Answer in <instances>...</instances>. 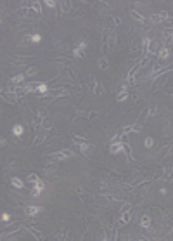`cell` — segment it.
Masks as SVG:
<instances>
[{
  "label": "cell",
  "mask_w": 173,
  "mask_h": 241,
  "mask_svg": "<svg viewBox=\"0 0 173 241\" xmlns=\"http://www.w3.org/2000/svg\"><path fill=\"white\" fill-rule=\"evenodd\" d=\"M73 142L78 146L80 153H82V154H85V156H87V154H90V153H92V149H94V146L88 144V142H87L85 139H82V137H76V135H73Z\"/></svg>",
  "instance_id": "6da1fadb"
},
{
  "label": "cell",
  "mask_w": 173,
  "mask_h": 241,
  "mask_svg": "<svg viewBox=\"0 0 173 241\" xmlns=\"http://www.w3.org/2000/svg\"><path fill=\"white\" fill-rule=\"evenodd\" d=\"M69 156H73V151L64 149V151H57V153H50V154H47V160L48 161H66Z\"/></svg>",
  "instance_id": "7a4b0ae2"
},
{
  "label": "cell",
  "mask_w": 173,
  "mask_h": 241,
  "mask_svg": "<svg viewBox=\"0 0 173 241\" xmlns=\"http://www.w3.org/2000/svg\"><path fill=\"white\" fill-rule=\"evenodd\" d=\"M43 186H45V184H43V180L38 177V179L33 182V191H31V196H33V198H38V196L42 194V191H43Z\"/></svg>",
  "instance_id": "3957f363"
},
{
  "label": "cell",
  "mask_w": 173,
  "mask_h": 241,
  "mask_svg": "<svg viewBox=\"0 0 173 241\" xmlns=\"http://www.w3.org/2000/svg\"><path fill=\"white\" fill-rule=\"evenodd\" d=\"M125 147H126V146H125L123 142L116 141V142H111V146H109V153H111V154H119V153L126 151Z\"/></svg>",
  "instance_id": "277c9868"
},
{
  "label": "cell",
  "mask_w": 173,
  "mask_h": 241,
  "mask_svg": "<svg viewBox=\"0 0 173 241\" xmlns=\"http://www.w3.org/2000/svg\"><path fill=\"white\" fill-rule=\"evenodd\" d=\"M85 47H87V42L80 40L78 45L75 47V50H73V55H75V57H83V55H85Z\"/></svg>",
  "instance_id": "5b68a950"
},
{
  "label": "cell",
  "mask_w": 173,
  "mask_h": 241,
  "mask_svg": "<svg viewBox=\"0 0 173 241\" xmlns=\"http://www.w3.org/2000/svg\"><path fill=\"white\" fill-rule=\"evenodd\" d=\"M173 179V163H168L165 166V172L161 175V180H165V182H170Z\"/></svg>",
  "instance_id": "8992f818"
},
{
  "label": "cell",
  "mask_w": 173,
  "mask_h": 241,
  "mask_svg": "<svg viewBox=\"0 0 173 241\" xmlns=\"http://www.w3.org/2000/svg\"><path fill=\"white\" fill-rule=\"evenodd\" d=\"M168 19H170V16H168L166 11H161L159 14H152V16H151L152 23H163V21H168Z\"/></svg>",
  "instance_id": "52a82bcc"
},
{
  "label": "cell",
  "mask_w": 173,
  "mask_h": 241,
  "mask_svg": "<svg viewBox=\"0 0 173 241\" xmlns=\"http://www.w3.org/2000/svg\"><path fill=\"white\" fill-rule=\"evenodd\" d=\"M128 97V85L125 83V85H121V89H119V92L116 94V101L118 103H123L125 99Z\"/></svg>",
  "instance_id": "ba28073f"
},
{
  "label": "cell",
  "mask_w": 173,
  "mask_h": 241,
  "mask_svg": "<svg viewBox=\"0 0 173 241\" xmlns=\"http://www.w3.org/2000/svg\"><path fill=\"white\" fill-rule=\"evenodd\" d=\"M163 224H165V229L170 233L173 229V214H166L165 219H163Z\"/></svg>",
  "instance_id": "9c48e42d"
},
{
  "label": "cell",
  "mask_w": 173,
  "mask_h": 241,
  "mask_svg": "<svg viewBox=\"0 0 173 241\" xmlns=\"http://www.w3.org/2000/svg\"><path fill=\"white\" fill-rule=\"evenodd\" d=\"M130 16H131L135 21H137L138 24H145V17H144L140 12H138L137 9H131V11H130Z\"/></svg>",
  "instance_id": "30bf717a"
},
{
  "label": "cell",
  "mask_w": 173,
  "mask_h": 241,
  "mask_svg": "<svg viewBox=\"0 0 173 241\" xmlns=\"http://www.w3.org/2000/svg\"><path fill=\"white\" fill-rule=\"evenodd\" d=\"M42 210H43L42 207H26V208H24V214L29 215V217H35L36 214H40Z\"/></svg>",
  "instance_id": "8fae6325"
},
{
  "label": "cell",
  "mask_w": 173,
  "mask_h": 241,
  "mask_svg": "<svg viewBox=\"0 0 173 241\" xmlns=\"http://www.w3.org/2000/svg\"><path fill=\"white\" fill-rule=\"evenodd\" d=\"M94 94H95V96H102L104 94V87L100 85V82H99L97 78H94Z\"/></svg>",
  "instance_id": "7c38bea8"
},
{
  "label": "cell",
  "mask_w": 173,
  "mask_h": 241,
  "mask_svg": "<svg viewBox=\"0 0 173 241\" xmlns=\"http://www.w3.org/2000/svg\"><path fill=\"white\" fill-rule=\"evenodd\" d=\"M130 219H131L130 210H128V212H123V214H121V220H119V227H121V226H126V224L130 222Z\"/></svg>",
  "instance_id": "4fadbf2b"
},
{
  "label": "cell",
  "mask_w": 173,
  "mask_h": 241,
  "mask_svg": "<svg viewBox=\"0 0 173 241\" xmlns=\"http://www.w3.org/2000/svg\"><path fill=\"white\" fill-rule=\"evenodd\" d=\"M11 184H12L14 187H17V189H24V182H23L21 179H17V177H12Z\"/></svg>",
  "instance_id": "5bb4252c"
},
{
  "label": "cell",
  "mask_w": 173,
  "mask_h": 241,
  "mask_svg": "<svg viewBox=\"0 0 173 241\" xmlns=\"http://www.w3.org/2000/svg\"><path fill=\"white\" fill-rule=\"evenodd\" d=\"M168 55H170V50L166 47H163L161 50H159V54H158V59L159 61H163V59H168Z\"/></svg>",
  "instance_id": "9a60e30c"
},
{
  "label": "cell",
  "mask_w": 173,
  "mask_h": 241,
  "mask_svg": "<svg viewBox=\"0 0 173 241\" xmlns=\"http://www.w3.org/2000/svg\"><path fill=\"white\" fill-rule=\"evenodd\" d=\"M114 45H116V31H113V33L109 35V43H107V49L111 50Z\"/></svg>",
  "instance_id": "2e32d148"
},
{
  "label": "cell",
  "mask_w": 173,
  "mask_h": 241,
  "mask_svg": "<svg viewBox=\"0 0 173 241\" xmlns=\"http://www.w3.org/2000/svg\"><path fill=\"white\" fill-rule=\"evenodd\" d=\"M97 64H99V68H100V69H106L107 66H109V59H107V57H100Z\"/></svg>",
  "instance_id": "e0dca14e"
},
{
  "label": "cell",
  "mask_w": 173,
  "mask_h": 241,
  "mask_svg": "<svg viewBox=\"0 0 173 241\" xmlns=\"http://www.w3.org/2000/svg\"><path fill=\"white\" fill-rule=\"evenodd\" d=\"M12 132H14V135H16V137H21V135H23V132H24V128H23L21 125H14Z\"/></svg>",
  "instance_id": "ac0fdd59"
},
{
  "label": "cell",
  "mask_w": 173,
  "mask_h": 241,
  "mask_svg": "<svg viewBox=\"0 0 173 241\" xmlns=\"http://www.w3.org/2000/svg\"><path fill=\"white\" fill-rule=\"evenodd\" d=\"M140 226H142V227H149V226H151V217L144 215V217L140 219Z\"/></svg>",
  "instance_id": "d6986e66"
},
{
  "label": "cell",
  "mask_w": 173,
  "mask_h": 241,
  "mask_svg": "<svg viewBox=\"0 0 173 241\" xmlns=\"http://www.w3.org/2000/svg\"><path fill=\"white\" fill-rule=\"evenodd\" d=\"M23 82H24V75H16L12 78V83L14 85H23Z\"/></svg>",
  "instance_id": "ffe728a7"
},
{
  "label": "cell",
  "mask_w": 173,
  "mask_h": 241,
  "mask_svg": "<svg viewBox=\"0 0 173 241\" xmlns=\"http://www.w3.org/2000/svg\"><path fill=\"white\" fill-rule=\"evenodd\" d=\"M31 9H33L35 12L38 14V16H40L42 14V7H40V2H36V0H35V2H31Z\"/></svg>",
  "instance_id": "44dd1931"
},
{
  "label": "cell",
  "mask_w": 173,
  "mask_h": 241,
  "mask_svg": "<svg viewBox=\"0 0 173 241\" xmlns=\"http://www.w3.org/2000/svg\"><path fill=\"white\" fill-rule=\"evenodd\" d=\"M45 137H47L45 134H38V137H36V139H35V141H33V146H40L42 142L45 141Z\"/></svg>",
  "instance_id": "7402d4cb"
},
{
  "label": "cell",
  "mask_w": 173,
  "mask_h": 241,
  "mask_svg": "<svg viewBox=\"0 0 173 241\" xmlns=\"http://www.w3.org/2000/svg\"><path fill=\"white\" fill-rule=\"evenodd\" d=\"M42 127H43L45 130H50V128H52V122H50V118H45V120H42Z\"/></svg>",
  "instance_id": "603a6c76"
},
{
  "label": "cell",
  "mask_w": 173,
  "mask_h": 241,
  "mask_svg": "<svg viewBox=\"0 0 173 241\" xmlns=\"http://www.w3.org/2000/svg\"><path fill=\"white\" fill-rule=\"evenodd\" d=\"M38 85H40V83H29V85H26L24 89H26V92H36V90H38Z\"/></svg>",
  "instance_id": "cb8c5ba5"
},
{
  "label": "cell",
  "mask_w": 173,
  "mask_h": 241,
  "mask_svg": "<svg viewBox=\"0 0 173 241\" xmlns=\"http://www.w3.org/2000/svg\"><path fill=\"white\" fill-rule=\"evenodd\" d=\"M36 92H38L40 96H43L45 92H48V87L45 85V83H40V85H38V90H36Z\"/></svg>",
  "instance_id": "d4e9b609"
},
{
  "label": "cell",
  "mask_w": 173,
  "mask_h": 241,
  "mask_svg": "<svg viewBox=\"0 0 173 241\" xmlns=\"http://www.w3.org/2000/svg\"><path fill=\"white\" fill-rule=\"evenodd\" d=\"M45 118H48L47 109H45V108H40V109H38V120H45Z\"/></svg>",
  "instance_id": "484cf974"
},
{
  "label": "cell",
  "mask_w": 173,
  "mask_h": 241,
  "mask_svg": "<svg viewBox=\"0 0 173 241\" xmlns=\"http://www.w3.org/2000/svg\"><path fill=\"white\" fill-rule=\"evenodd\" d=\"M95 113H85V111H76V116H85V118H92Z\"/></svg>",
  "instance_id": "4316f807"
},
{
  "label": "cell",
  "mask_w": 173,
  "mask_h": 241,
  "mask_svg": "<svg viewBox=\"0 0 173 241\" xmlns=\"http://www.w3.org/2000/svg\"><path fill=\"white\" fill-rule=\"evenodd\" d=\"M36 73H38V68H35V66L28 68V71H26V75H28V76H33V75H36Z\"/></svg>",
  "instance_id": "83f0119b"
},
{
  "label": "cell",
  "mask_w": 173,
  "mask_h": 241,
  "mask_svg": "<svg viewBox=\"0 0 173 241\" xmlns=\"http://www.w3.org/2000/svg\"><path fill=\"white\" fill-rule=\"evenodd\" d=\"M156 113H158V109H156V106H151V108H149V111H147V118L154 116Z\"/></svg>",
  "instance_id": "f1b7e54d"
},
{
  "label": "cell",
  "mask_w": 173,
  "mask_h": 241,
  "mask_svg": "<svg viewBox=\"0 0 173 241\" xmlns=\"http://www.w3.org/2000/svg\"><path fill=\"white\" fill-rule=\"evenodd\" d=\"M140 130H142V123H140V122H137V123L131 127V132H135V134H137V132H140Z\"/></svg>",
  "instance_id": "f546056e"
},
{
  "label": "cell",
  "mask_w": 173,
  "mask_h": 241,
  "mask_svg": "<svg viewBox=\"0 0 173 241\" xmlns=\"http://www.w3.org/2000/svg\"><path fill=\"white\" fill-rule=\"evenodd\" d=\"M38 42H42V35H31V43H38Z\"/></svg>",
  "instance_id": "4dcf8cb0"
},
{
  "label": "cell",
  "mask_w": 173,
  "mask_h": 241,
  "mask_svg": "<svg viewBox=\"0 0 173 241\" xmlns=\"http://www.w3.org/2000/svg\"><path fill=\"white\" fill-rule=\"evenodd\" d=\"M144 144H145V147H152V144H154V139H152V137H145Z\"/></svg>",
  "instance_id": "1f68e13d"
},
{
  "label": "cell",
  "mask_w": 173,
  "mask_h": 241,
  "mask_svg": "<svg viewBox=\"0 0 173 241\" xmlns=\"http://www.w3.org/2000/svg\"><path fill=\"white\" fill-rule=\"evenodd\" d=\"M55 168H57V165H54V163H48V165L45 166V172H47V173H48V172H54Z\"/></svg>",
  "instance_id": "d6a6232c"
},
{
  "label": "cell",
  "mask_w": 173,
  "mask_h": 241,
  "mask_svg": "<svg viewBox=\"0 0 173 241\" xmlns=\"http://www.w3.org/2000/svg\"><path fill=\"white\" fill-rule=\"evenodd\" d=\"M2 220H4V222H9V220H11V215L7 214V212H4V214H2Z\"/></svg>",
  "instance_id": "836d02e7"
},
{
  "label": "cell",
  "mask_w": 173,
  "mask_h": 241,
  "mask_svg": "<svg viewBox=\"0 0 173 241\" xmlns=\"http://www.w3.org/2000/svg\"><path fill=\"white\" fill-rule=\"evenodd\" d=\"M45 5H47V7H55V2H54V0H47V2H45Z\"/></svg>",
  "instance_id": "e575fe53"
},
{
  "label": "cell",
  "mask_w": 173,
  "mask_h": 241,
  "mask_svg": "<svg viewBox=\"0 0 173 241\" xmlns=\"http://www.w3.org/2000/svg\"><path fill=\"white\" fill-rule=\"evenodd\" d=\"M128 210H130V203H125V207L121 208V214H123V212H128Z\"/></svg>",
  "instance_id": "d590c367"
},
{
  "label": "cell",
  "mask_w": 173,
  "mask_h": 241,
  "mask_svg": "<svg viewBox=\"0 0 173 241\" xmlns=\"http://www.w3.org/2000/svg\"><path fill=\"white\" fill-rule=\"evenodd\" d=\"M38 179V177H36V175H28V180H29V182H35V180Z\"/></svg>",
  "instance_id": "8d00e7d4"
},
{
  "label": "cell",
  "mask_w": 173,
  "mask_h": 241,
  "mask_svg": "<svg viewBox=\"0 0 173 241\" xmlns=\"http://www.w3.org/2000/svg\"><path fill=\"white\" fill-rule=\"evenodd\" d=\"M171 40H173V31H171Z\"/></svg>",
  "instance_id": "74e56055"
}]
</instances>
